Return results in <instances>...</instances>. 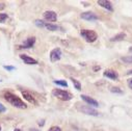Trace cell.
Listing matches in <instances>:
<instances>
[{
  "instance_id": "cell-1",
  "label": "cell",
  "mask_w": 132,
  "mask_h": 131,
  "mask_svg": "<svg viewBox=\"0 0 132 131\" xmlns=\"http://www.w3.org/2000/svg\"><path fill=\"white\" fill-rule=\"evenodd\" d=\"M3 98L11 105H13L15 107H18V108H21V109H25L27 107V105L20 99L19 97H17L16 95H14L11 92H5L3 94Z\"/></svg>"
},
{
  "instance_id": "cell-2",
  "label": "cell",
  "mask_w": 132,
  "mask_h": 131,
  "mask_svg": "<svg viewBox=\"0 0 132 131\" xmlns=\"http://www.w3.org/2000/svg\"><path fill=\"white\" fill-rule=\"evenodd\" d=\"M52 95L54 97H56L57 99L62 100V101H70L72 99V95L69 92H65V91H62V89L55 88V89L52 91Z\"/></svg>"
},
{
  "instance_id": "cell-3",
  "label": "cell",
  "mask_w": 132,
  "mask_h": 131,
  "mask_svg": "<svg viewBox=\"0 0 132 131\" xmlns=\"http://www.w3.org/2000/svg\"><path fill=\"white\" fill-rule=\"evenodd\" d=\"M80 35L88 43H94L98 39V36L96 32L94 30H89V29H82L80 31Z\"/></svg>"
},
{
  "instance_id": "cell-4",
  "label": "cell",
  "mask_w": 132,
  "mask_h": 131,
  "mask_svg": "<svg viewBox=\"0 0 132 131\" xmlns=\"http://www.w3.org/2000/svg\"><path fill=\"white\" fill-rule=\"evenodd\" d=\"M76 108L78 111L82 112V113H85V114H89V116H99V112L95 109H93L90 106H86V105H80L79 103L76 104Z\"/></svg>"
},
{
  "instance_id": "cell-5",
  "label": "cell",
  "mask_w": 132,
  "mask_h": 131,
  "mask_svg": "<svg viewBox=\"0 0 132 131\" xmlns=\"http://www.w3.org/2000/svg\"><path fill=\"white\" fill-rule=\"evenodd\" d=\"M60 57H61V50L59 48H55L50 52V60L52 62L58 61L60 59Z\"/></svg>"
},
{
  "instance_id": "cell-6",
  "label": "cell",
  "mask_w": 132,
  "mask_h": 131,
  "mask_svg": "<svg viewBox=\"0 0 132 131\" xmlns=\"http://www.w3.org/2000/svg\"><path fill=\"white\" fill-rule=\"evenodd\" d=\"M35 43H36V38H35V37H29L28 39H26V41H25L21 46H19V48L28 49V48H31L32 46H34Z\"/></svg>"
},
{
  "instance_id": "cell-7",
  "label": "cell",
  "mask_w": 132,
  "mask_h": 131,
  "mask_svg": "<svg viewBox=\"0 0 132 131\" xmlns=\"http://www.w3.org/2000/svg\"><path fill=\"white\" fill-rule=\"evenodd\" d=\"M22 96L24 97V99L27 100L29 103H32V104H35V105H38L37 100L35 99V97L32 96L30 93H28V92H26V91H23V92H22Z\"/></svg>"
},
{
  "instance_id": "cell-8",
  "label": "cell",
  "mask_w": 132,
  "mask_h": 131,
  "mask_svg": "<svg viewBox=\"0 0 132 131\" xmlns=\"http://www.w3.org/2000/svg\"><path fill=\"white\" fill-rule=\"evenodd\" d=\"M44 18L48 21H52V22H55L57 20V15L55 12L53 11H47L44 13Z\"/></svg>"
},
{
  "instance_id": "cell-9",
  "label": "cell",
  "mask_w": 132,
  "mask_h": 131,
  "mask_svg": "<svg viewBox=\"0 0 132 131\" xmlns=\"http://www.w3.org/2000/svg\"><path fill=\"white\" fill-rule=\"evenodd\" d=\"M81 18L86 20V21H95V20H98V17L96 14L92 13V12H85V13H82L81 14Z\"/></svg>"
},
{
  "instance_id": "cell-10",
  "label": "cell",
  "mask_w": 132,
  "mask_h": 131,
  "mask_svg": "<svg viewBox=\"0 0 132 131\" xmlns=\"http://www.w3.org/2000/svg\"><path fill=\"white\" fill-rule=\"evenodd\" d=\"M20 58L24 61V63L26 64H38V60L32 58V57H29L28 55H25V54H21L20 55Z\"/></svg>"
},
{
  "instance_id": "cell-11",
  "label": "cell",
  "mask_w": 132,
  "mask_h": 131,
  "mask_svg": "<svg viewBox=\"0 0 132 131\" xmlns=\"http://www.w3.org/2000/svg\"><path fill=\"white\" fill-rule=\"evenodd\" d=\"M103 75H104L105 77H107V78L112 79V80H117V79L119 78V74H118V72L114 71V70H111V69L106 70V71L103 73Z\"/></svg>"
},
{
  "instance_id": "cell-12",
  "label": "cell",
  "mask_w": 132,
  "mask_h": 131,
  "mask_svg": "<svg viewBox=\"0 0 132 131\" xmlns=\"http://www.w3.org/2000/svg\"><path fill=\"white\" fill-rule=\"evenodd\" d=\"M81 99H82L83 101H85L87 104L92 105V106H95V107L99 106V103H98L95 99H93V98H90V97H88V96H86V95H81Z\"/></svg>"
},
{
  "instance_id": "cell-13",
  "label": "cell",
  "mask_w": 132,
  "mask_h": 131,
  "mask_svg": "<svg viewBox=\"0 0 132 131\" xmlns=\"http://www.w3.org/2000/svg\"><path fill=\"white\" fill-rule=\"evenodd\" d=\"M98 4L101 5V6L104 7V9H106L107 11H110V12L113 11V7H112V5H111V2H110V1H107V0H99Z\"/></svg>"
},
{
  "instance_id": "cell-14",
  "label": "cell",
  "mask_w": 132,
  "mask_h": 131,
  "mask_svg": "<svg viewBox=\"0 0 132 131\" xmlns=\"http://www.w3.org/2000/svg\"><path fill=\"white\" fill-rule=\"evenodd\" d=\"M44 27L47 28V29L50 30V31H55V30L59 29V27H58L57 25H55V24H51V23H48V22H45Z\"/></svg>"
},
{
  "instance_id": "cell-15",
  "label": "cell",
  "mask_w": 132,
  "mask_h": 131,
  "mask_svg": "<svg viewBox=\"0 0 132 131\" xmlns=\"http://www.w3.org/2000/svg\"><path fill=\"white\" fill-rule=\"evenodd\" d=\"M125 34H119V35H117V36H114V37H112L111 39H110V41L111 42H118V41H122V40H124L125 39Z\"/></svg>"
},
{
  "instance_id": "cell-16",
  "label": "cell",
  "mask_w": 132,
  "mask_h": 131,
  "mask_svg": "<svg viewBox=\"0 0 132 131\" xmlns=\"http://www.w3.org/2000/svg\"><path fill=\"white\" fill-rule=\"evenodd\" d=\"M71 80H72V82H73L75 88H76L77 91H80V89H81V84H80V82H79L77 79H75V78H71Z\"/></svg>"
},
{
  "instance_id": "cell-17",
  "label": "cell",
  "mask_w": 132,
  "mask_h": 131,
  "mask_svg": "<svg viewBox=\"0 0 132 131\" xmlns=\"http://www.w3.org/2000/svg\"><path fill=\"white\" fill-rule=\"evenodd\" d=\"M53 82L55 84H57V85H60V86H64V87L68 86V83H67V81H65V80H54Z\"/></svg>"
},
{
  "instance_id": "cell-18",
  "label": "cell",
  "mask_w": 132,
  "mask_h": 131,
  "mask_svg": "<svg viewBox=\"0 0 132 131\" xmlns=\"http://www.w3.org/2000/svg\"><path fill=\"white\" fill-rule=\"evenodd\" d=\"M122 61H124L125 63H132V55L131 56H125L121 58Z\"/></svg>"
},
{
  "instance_id": "cell-19",
  "label": "cell",
  "mask_w": 132,
  "mask_h": 131,
  "mask_svg": "<svg viewBox=\"0 0 132 131\" xmlns=\"http://www.w3.org/2000/svg\"><path fill=\"white\" fill-rule=\"evenodd\" d=\"M7 19V14L0 13V22H4Z\"/></svg>"
},
{
  "instance_id": "cell-20",
  "label": "cell",
  "mask_w": 132,
  "mask_h": 131,
  "mask_svg": "<svg viewBox=\"0 0 132 131\" xmlns=\"http://www.w3.org/2000/svg\"><path fill=\"white\" fill-rule=\"evenodd\" d=\"M36 25L38 26V27H44V25H45V22L44 21H42V20H36Z\"/></svg>"
},
{
  "instance_id": "cell-21",
  "label": "cell",
  "mask_w": 132,
  "mask_h": 131,
  "mask_svg": "<svg viewBox=\"0 0 132 131\" xmlns=\"http://www.w3.org/2000/svg\"><path fill=\"white\" fill-rule=\"evenodd\" d=\"M110 91H111L112 93H117V94H123V91H122V89H120L119 87H111V88H110Z\"/></svg>"
},
{
  "instance_id": "cell-22",
  "label": "cell",
  "mask_w": 132,
  "mask_h": 131,
  "mask_svg": "<svg viewBox=\"0 0 132 131\" xmlns=\"http://www.w3.org/2000/svg\"><path fill=\"white\" fill-rule=\"evenodd\" d=\"M3 68L5 70H7V71H14L16 69L15 67H13V66H3Z\"/></svg>"
},
{
  "instance_id": "cell-23",
  "label": "cell",
  "mask_w": 132,
  "mask_h": 131,
  "mask_svg": "<svg viewBox=\"0 0 132 131\" xmlns=\"http://www.w3.org/2000/svg\"><path fill=\"white\" fill-rule=\"evenodd\" d=\"M49 131H61V129H60L59 127H57V126H52V127L49 129Z\"/></svg>"
},
{
  "instance_id": "cell-24",
  "label": "cell",
  "mask_w": 132,
  "mask_h": 131,
  "mask_svg": "<svg viewBox=\"0 0 132 131\" xmlns=\"http://www.w3.org/2000/svg\"><path fill=\"white\" fill-rule=\"evenodd\" d=\"M6 111V108L1 104V103H0V113H2V112H5Z\"/></svg>"
},
{
  "instance_id": "cell-25",
  "label": "cell",
  "mask_w": 132,
  "mask_h": 131,
  "mask_svg": "<svg viewBox=\"0 0 132 131\" xmlns=\"http://www.w3.org/2000/svg\"><path fill=\"white\" fill-rule=\"evenodd\" d=\"M128 86H129L130 88H132V78L128 80Z\"/></svg>"
},
{
  "instance_id": "cell-26",
  "label": "cell",
  "mask_w": 132,
  "mask_h": 131,
  "mask_svg": "<svg viewBox=\"0 0 132 131\" xmlns=\"http://www.w3.org/2000/svg\"><path fill=\"white\" fill-rule=\"evenodd\" d=\"M44 122H45L44 120H42V121H40V122H39V125H40V126H44V124H45Z\"/></svg>"
},
{
  "instance_id": "cell-27",
  "label": "cell",
  "mask_w": 132,
  "mask_h": 131,
  "mask_svg": "<svg viewBox=\"0 0 132 131\" xmlns=\"http://www.w3.org/2000/svg\"><path fill=\"white\" fill-rule=\"evenodd\" d=\"M98 70H100V67H98V66H96V67L94 68V71H98Z\"/></svg>"
},
{
  "instance_id": "cell-28",
  "label": "cell",
  "mask_w": 132,
  "mask_h": 131,
  "mask_svg": "<svg viewBox=\"0 0 132 131\" xmlns=\"http://www.w3.org/2000/svg\"><path fill=\"white\" fill-rule=\"evenodd\" d=\"M4 3H0V9H4Z\"/></svg>"
},
{
  "instance_id": "cell-29",
  "label": "cell",
  "mask_w": 132,
  "mask_h": 131,
  "mask_svg": "<svg viewBox=\"0 0 132 131\" xmlns=\"http://www.w3.org/2000/svg\"><path fill=\"white\" fill-rule=\"evenodd\" d=\"M127 74H128V75H131V74H132V70H130V71H129Z\"/></svg>"
},
{
  "instance_id": "cell-30",
  "label": "cell",
  "mask_w": 132,
  "mask_h": 131,
  "mask_svg": "<svg viewBox=\"0 0 132 131\" xmlns=\"http://www.w3.org/2000/svg\"><path fill=\"white\" fill-rule=\"evenodd\" d=\"M14 131H22V130H21V129H15Z\"/></svg>"
},
{
  "instance_id": "cell-31",
  "label": "cell",
  "mask_w": 132,
  "mask_h": 131,
  "mask_svg": "<svg viewBox=\"0 0 132 131\" xmlns=\"http://www.w3.org/2000/svg\"><path fill=\"white\" fill-rule=\"evenodd\" d=\"M129 51H130V52H132V47H130V48H129Z\"/></svg>"
},
{
  "instance_id": "cell-32",
  "label": "cell",
  "mask_w": 132,
  "mask_h": 131,
  "mask_svg": "<svg viewBox=\"0 0 132 131\" xmlns=\"http://www.w3.org/2000/svg\"><path fill=\"white\" fill-rule=\"evenodd\" d=\"M30 131H37V129H31Z\"/></svg>"
},
{
  "instance_id": "cell-33",
  "label": "cell",
  "mask_w": 132,
  "mask_h": 131,
  "mask_svg": "<svg viewBox=\"0 0 132 131\" xmlns=\"http://www.w3.org/2000/svg\"><path fill=\"white\" fill-rule=\"evenodd\" d=\"M0 130H1V126H0Z\"/></svg>"
}]
</instances>
